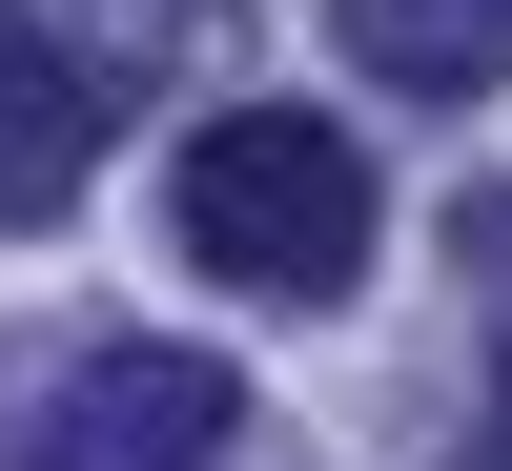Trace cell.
I'll use <instances>...</instances> for the list:
<instances>
[{
	"label": "cell",
	"instance_id": "obj_1",
	"mask_svg": "<svg viewBox=\"0 0 512 471\" xmlns=\"http://www.w3.org/2000/svg\"><path fill=\"white\" fill-rule=\"evenodd\" d=\"M164 226H185V267L246 287V308H349V267H369V144L308 123V103H226V123H185Z\"/></svg>",
	"mask_w": 512,
	"mask_h": 471
},
{
	"label": "cell",
	"instance_id": "obj_2",
	"mask_svg": "<svg viewBox=\"0 0 512 471\" xmlns=\"http://www.w3.org/2000/svg\"><path fill=\"white\" fill-rule=\"evenodd\" d=\"M205 451H246V390L205 349H82L62 390L21 410L0 471H205Z\"/></svg>",
	"mask_w": 512,
	"mask_h": 471
},
{
	"label": "cell",
	"instance_id": "obj_3",
	"mask_svg": "<svg viewBox=\"0 0 512 471\" xmlns=\"http://www.w3.org/2000/svg\"><path fill=\"white\" fill-rule=\"evenodd\" d=\"M82 164H103V82H82L62 41L0 0V226H62V205H82Z\"/></svg>",
	"mask_w": 512,
	"mask_h": 471
},
{
	"label": "cell",
	"instance_id": "obj_4",
	"mask_svg": "<svg viewBox=\"0 0 512 471\" xmlns=\"http://www.w3.org/2000/svg\"><path fill=\"white\" fill-rule=\"evenodd\" d=\"M328 41H349L369 82H410V103H472L512 62V0H328Z\"/></svg>",
	"mask_w": 512,
	"mask_h": 471
},
{
	"label": "cell",
	"instance_id": "obj_5",
	"mask_svg": "<svg viewBox=\"0 0 512 471\" xmlns=\"http://www.w3.org/2000/svg\"><path fill=\"white\" fill-rule=\"evenodd\" d=\"M492 471H512V369H492Z\"/></svg>",
	"mask_w": 512,
	"mask_h": 471
}]
</instances>
